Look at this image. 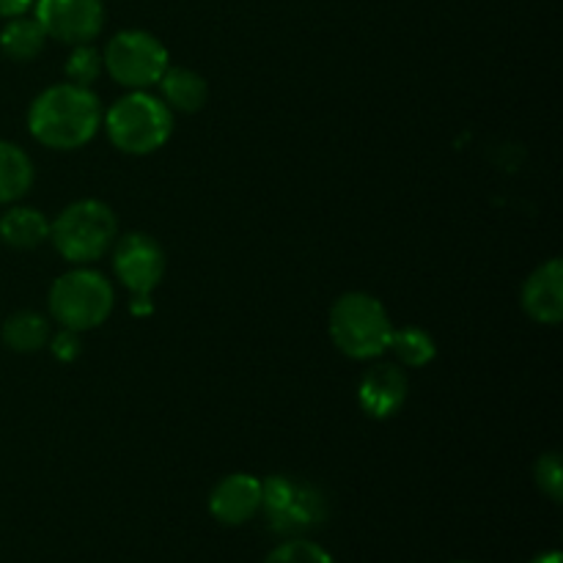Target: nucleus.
Returning a JSON list of instances; mask_svg holds the SVG:
<instances>
[{"label":"nucleus","instance_id":"f257e3e1","mask_svg":"<svg viewBox=\"0 0 563 563\" xmlns=\"http://www.w3.org/2000/svg\"><path fill=\"white\" fill-rule=\"evenodd\" d=\"M102 126L97 93L75 82H58L38 93L27 110V130L42 146L75 152L86 146Z\"/></svg>","mask_w":563,"mask_h":563},{"label":"nucleus","instance_id":"f03ea898","mask_svg":"<svg viewBox=\"0 0 563 563\" xmlns=\"http://www.w3.org/2000/svg\"><path fill=\"white\" fill-rule=\"evenodd\" d=\"M390 333L388 311L366 291H346L330 308V339L352 361H372L388 352Z\"/></svg>","mask_w":563,"mask_h":563},{"label":"nucleus","instance_id":"7ed1b4c3","mask_svg":"<svg viewBox=\"0 0 563 563\" xmlns=\"http://www.w3.org/2000/svg\"><path fill=\"white\" fill-rule=\"evenodd\" d=\"M104 132L124 154H152L168 143L174 132V113L163 99L146 91H132L110 104L104 113Z\"/></svg>","mask_w":563,"mask_h":563},{"label":"nucleus","instance_id":"20e7f679","mask_svg":"<svg viewBox=\"0 0 563 563\" xmlns=\"http://www.w3.org/2000/svg\"><path fill=\"white\" fill-rule=\"evenodd\" d=\"M115 231L119 223L113 209L97 198H82L69 203L58 220L49 223V240L69 264H91L113 245Z\"/></svg>","mask_w":563,"mask_h":563},{"label":"nucleus","instance_id":"39448f33","mask_svg":"<svg viewBox=\"0 0 563 563\" xmlns=\"http://www.w3.org/2000/svg\"><path fill=\"white\" fill-rule=\"evenodd\" d=\"M49 313L55 322L75 333L99 328L113 311V286L97 269H71L49 286Z\"/></svg>","mask_w":563,"mask_h":563},{"label":"nucleus","instance_id":"423d86ee","mask_svg":"<svg viewBox=\"0 0 563 563\" xmlns=\"http://www.w3.org/2000/svg\"><path fill=\"white\" fill-rule=\"evenodd\" d=\"M262 509L269 528L286 537L313 531L328 520L322 489L295 476H269L262 482Z\"/></svg>","mask_w":563,"mask_h":563},{"label":"nucleus","instance_id":"0eeeda50","mask_svg":"<svg viewBox=\"0 0 563 563\" xmlns=\"http://www.w3.org/2000/svg\"><path fill=\"white\" fill-rule=\"evenodd\" d=\"M102 64L119 86L146 91L148 86H157L168 69V49L154 33L121 31L104 47Z\"/></svg>","mask_w":563,"mask_h":563},{"label":"nucleus","instance_id":"6e6552de","mask_svg":"<svg viewBox=\"0 0 563 563\" xmlns=\"http://www.w3.org/2000/svg\"><path fill=\"white\" fill-rule=\"evenodd\" d=\"M36 20L47 38L64 44H91L102 33L104 5L102 0H33Z\"/></svg>","mask_w":563,"mask_h":563},{"label":"nucleus","instance_id":"1a4fd4ad","mask_svg":"<svg viewBox=\"0 0 563 563\" xmlns=\"http://www.w3.org/2000/svg\"><path fill=\"white\" fill-rule=\"evenodd\" d=\"M113 269L132 295L148 297L157 289L165 275L163 245L154 236L143 234V231L124 234L119 240V245H115Z\"/></svg>","mask_w":563,"mask_h":563},{"label":"nucleus","instance_id":"9d476101","mask_svg":"<svg viewBox=\"0 0 563 563\" xmlns=\"http://www.w3.org/2000/svg\"><path fill=\"white\" fill-rule=\"evenodd\" d=\"M410 383L396 363H377L366 368L357 385V405L372 418H394L405 407Z\"/></svg>","mask_w":563,"mask_h":563},{"label":"nucleus","instance_id":"9b49d317","mask_svg":"<svg viewBox=\"0 0 563 563\" xmlns=\"http://www.w3.org/2000/svg\"><path fill=\"white\" fill-rule=\"evenodd\" d=\"M262 509V482L251 473H231L214 484L209 515L223 526H245Z\"/></svg>","mask_w":563,"mask_h":563},{"label":"nucleus","instance_id":"f8f14e48","mask_svg":"<svg viewBox=\"0 0 563 563\" xmlns=\"http://www.w3.org/2000/svg\"><path fill=\"white\" fill-rule=\"evenodd\" d=\"M522 308L539 324H559L563 319V267L561 258H550L533 269L522 284Z\"/></svg>","mask_w":563,"mask_h":563},{"label":"nucleus","instance_id":"ddd939ff","mask_svg":"<svg viewBox=\"0 0 563 563\" xmlns=\"http://www.w3.org/2000/svg\"><path fill=\"white\" fill-rule=\"evenodd\" d=\"M157 86L163 91V102L179 113H198L209 99L207 80L187 66H168Z\"/></svg>","mask_w":563,"mask_h":563},{"label":"nucleus","instance_id":"4468645a","mask_svg":"<svg viewBox=\"0 0 563 563\" xmlns=\"http://www.w3.org/2000/svg\"><path fill=\"white\" fill-rule=\"evenodd\" d=\"M0 240L16 251H31L49 240V220L38 209L14 207L0 218Z\"/></svg>","mask_w":563,"mask_h":563},{"label":"nucleus","instance_id":"2eb2a0df","mask_svg":"<svg viewBox=\"0 0 563 563\" xmlns=\"http://www.w3.org/2000/svg\"><path fill=\"white\" fill-rule=\"evenodd\" d=\"M44 44H47V33L38 25L36 16H11L5 27L0 31V49L5 58L27 64L36 55H42Z\"/></svg>","mask_w":563,"mask_h":563},{"label":"nucleus","instance_id":"dca6fc26","mask_svg":"<svg viewBox=\"0 0 563 563\" xmlns=\"http://www.w3.org/2000/svg\"><path fill=\"white\" fill-rule=\"evenodd\" d=\"M31 157L16 143L0 141V203H14L33 187Z\"/></svg>","mask_w":563,"mask_h":563},{"label":"nucleus","instance_id":"f3484780","mask_svg":"<svg viewBox=\"0 0 563 563\" xmlns=\"http://www.w3.org/2000/svg\"><path fill=\"white\" fill-rule=\"evenodd\" d=\"M0 335H3V344L11 352L31 355V352H38L47 346L49 322L36 311H16L5 319Z\"/></svg>","mask_w":563,"mask_h":563},{"label":"nucleus","instance_id":"a211bd4d","mask_svg":"<svg viewBox=\"0 0 563 563\" xmlns=\"http://www.w3.org/2000/svg\"><path fill=\"white\" fill-rule=\"evenodd\" d=\"M388 350H394V355L410 368L427 366V363H432L434 355H438V344H434L432 335L421 328L394 330V333H390Z\"/></svg>","mask_w":563,"mask_h":563},{"label":"nucleus","instance_id":"6ab92c4d","mask_svg":"<svg viewBox=\"0 0 563 563\" xmlns=\"http://www.w3.org/2000/svg\"><path fill=\"white\" fill-rule=\"evenodd\" d=\"M102 55H99L97 47H91V44H77V47L71 49L69 60H66V77H69V82H75V86L88 88L99 75H102Z\"/></svg>","mask_w":563,"mask_h":563},{"label":"nucleus","instance_id":"aec40b11","mask_svg":"<svg viewBox=\"0 0 563 563\" xmlns=\"http://www.w3.org/2000/svg\"><path fill=\"white\" fill-rule=\"evenodd\" d=\"M264 563H335V561L330 559L328 550L308 542V539H289V542L278 544V548L264 559Z\"/></svg>","mask_w":563,"mask_h":563},{"label":"nucleus","instance_id":"412c9836","mask_svg":"<svg viewBox=\"0 0 563 563\" xmlns=\"http://www.w3.org/2000/svg\"><path fill=\"white\" fill-rule=\"evenodd\" d=\"M533 476H537L539 489L548 495L553 504H561L563 500V471H561V456L555 451L550 454H542L533 465Z\"/></svg>","mask_w":563,"mask_h":563},{"label":"nucleus","instance_id":"4be33fe9","mask_svg":"<svg viewBox=\"0 0 563 563\" xmlns=\"http://www.w3.org/2000/svg\"><path fill=\"white\" fill-rule=\"evenodd\" d=\"M47 344H49V350H53V355L58 357V361L71 363L75 357H80V339H77L75 330L64 328L58 335H55V339H49Z\"/></svg>","mask_w":563,"mask_h":563},{"label":"nucleus","instance_id":"5701e85b","mask_svg":"<svg viewBox=\"0 0 563 563\" xmlns=\"http://www.w3.org/2000/svg\"><path fill=\"white\" fill-rule=\"evenodd\" d=\"M33 5V0H0V16L11 20V16H22Z\"/></svg>","mask_w":563,"mask_h":563},{"label":"nucleus","instance_id":"b1692460","mask_svg":"<svg viewBox=\"0 0 563 563\" xmlns=\"http://www.w3.org/2000/svg\"><path fill=\"white\" fill-rule=\"evenodd\" d=\"M531 563H561V553H559V550H550V553H539Z\"/></svg>","mask_w":563,"mask_h":563},{"label":"nucleus","instance_id":"393cba45","mask_svg":"<svg viewBox=\"0 0 563 563\" xmlns=\"http://www.w3.org/2000/svg\"><path fill=\"white\" fill-rule=\"evenodd\" d=\"M454 563H473V561H454Z\"/></svg>","mask_w":563,"mask_h":563}]
</instances>
